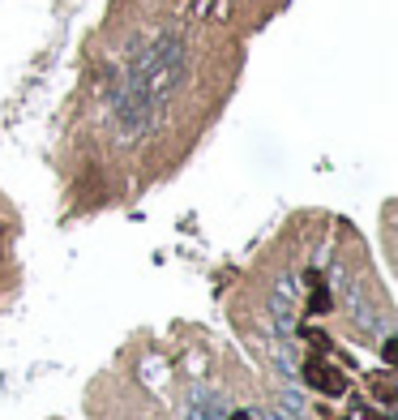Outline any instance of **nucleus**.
Listing matches in <instances>:
<instances>
[{"mask_svg":"<svg viewBox=\"0 0 398 420\" xmlns=\"http://www.w3.org/2000/svg\"><path fill=\"white\" fill-rule=\"evenodd\" d=\"M304 382H309L313 390L330 395V399H338V395L347 390V378H343V369H334V364H325L321 356H313V360L304 364Z\"/></svg>","mask_w":398,"mask_h":420,"instance_id":"obj_1","label":"nucleus"},{"mask_svg":"<svg viewBox=\"0 0 398 420\" xmlns=\"http://www.w3.org/2000/svg\"><path fill=\"white\" fill-rule=\"evenodd\" d=\"M309 309H313V313H325V309H330V292H321V288H317V292H313V300H309Z\"/></svg>","mask_w":398,"mask_h":420,"instance_id":"obj_2","label":"nucleus"},{"mask_svg":"<svg viewBox=\"0 0 398 420\" xmlns=\"http://www.w3.org/2000/svg\"><path fill=\"white\" fill-rule=\"evenodd\" d=\"M381 356H385V364H394V360H398V343H394V339H390V343H385V352H381Z\"/></svg>","mask_w":398,"mask_h":420,"instance_id":"obj_3","label":"nucleus"},{"mask_svg":"<svg viewBox=\"0 0 398 420\" xmlns=\"http://www.w3.org/2000/svg\"><path fill=\"white\" fill-rule=\"evenodd\" d=\"M232 420H244V416H232Z\"/></svg>","mask_w":398,"mask_h":420,"instance_id":"obj_4","label":"nucleus"}]
</instances>
